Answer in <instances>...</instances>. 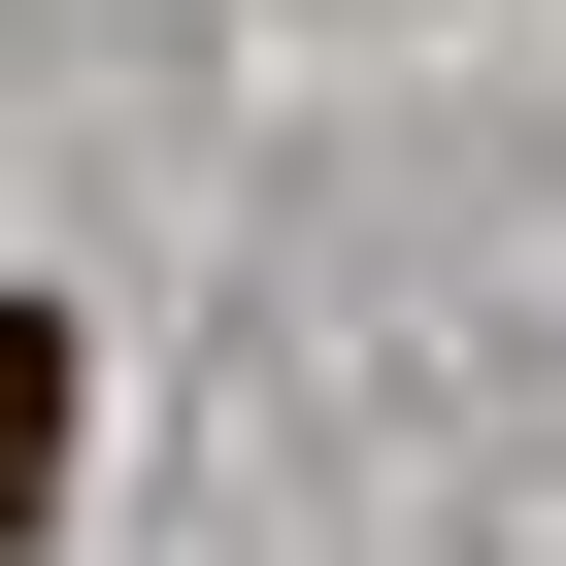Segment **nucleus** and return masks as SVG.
I'll list each match as a JSON object with an SVG mask.
<instances>
[{
	"mask_svg": "<svg viewBox=\"0 0 566 566\" xmlns=\"http://www.w3.org/2000/svg\"><path fill=\"white\" fill-rule=\"evenodd\" d=\"M67 500V301H0V533Z\"/></svg>",
	"mask_w": 566,
	"mask_h": 566,
	"instance_id": "nucleus-1",
	"label": "nucleus"
}]
</instances>
